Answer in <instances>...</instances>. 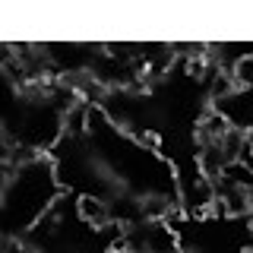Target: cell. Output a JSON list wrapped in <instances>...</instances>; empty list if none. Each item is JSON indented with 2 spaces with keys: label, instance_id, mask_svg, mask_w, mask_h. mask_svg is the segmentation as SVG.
Wrapping results in <instances>:
<instances>
[{
  "label": "cell",
  "instance_id": "7a4b0ae2",
  "mask_svg": "<svg viewBox=\"0 0 253 253\" xmlns=\"http://www.w3.org/2000/svg\"><path fill=\"white\" fill-rule=\"evenodd\" d=\"M177 203L184 206L190 215H206V212L215 209V184L196 171L193 180H187V184L177 190Z\"/></svg>",
  "mask_w": 253,
  "mask_h": 253
},
{
  "label": "cell",
  "instance_id": "3957f363",
  "mask_svg": "<svg viewBox=\"0 0 253 253\" xmlns=\"http://www.w3.org/2000/svg\"><path fill=\"white\" fill-rule=\"evenodd\" d=\"M76 218L83 221L85 228H108L111 225V209H108V200H101V196L95 193H83L76 200Z\"/></svg>",
  "mask_w": 253,
  "mask_h": 253
},
{
  "label": "cell",
  "instance_id": "8992f818",
  "mask_svg": "<svg viewBox=\"0 0 253 253\" xmlns=\"http://www.w3.org/2000/svg\"><path fill=\"white\" fill-rule=\"evenodd\" d=\"M247 196H250V212H253V187H250V193H247Z\"/></svg>",
  "mask_w": 253,
  "mask_h": 253
},
{
  "label": "cell",
  "instance_id": "5b68a950",
  "mask_svg": "<svg viewBox=\"0 0 253 253\" xmlns=\"http://www.w3.org/2000/svg\"><path fill=\"white\" fill-rule=\"evenodd\" d=\"M241 253H253V241H250V244H247V247H244Z\"/></svg>",
  "mask_w": 253,
  "mask_h": 253
},
{
  "label": "cell",
  "instance_id": "52a82bcc",
  "mask_svg": "<svg viewBox=\"0 0 253 253\" xmlns=\"http://www.w3.org/2000/svg\"><path fill=\"white\" fill-rule=\"evenodd\" d=\"M247 218H250V231H253V212H250V215H247Z\"/></svg>",
  "mask_w": 253,
  "mask_h": 253
},
{
  "label": "cell",
  "instance_id": "6da1fadb",
  "mask_svg": "<svg viewBox=\"0 0 253 253\" xmlns=\"http://www.w3.org/2000/svg\"><path fill=\"white\" fill-rule=\"evenodd\" d=\"M54 203H57V165L44 152L22 158L0 193V231H29Z\"/></svg>",
  "mask_w": 253,
  "mask_h": 253
},
{
  "label": "cell",
  "instance_id": "277c9868",
  "mask_svg": "<svg viewBox=\"0 0 253 253\" xmlns=\"http://www.w3.org/2000/svg\"><path fill=\"white\" fill-rule=\"evenodd\" d=\"M218 180H221V184H228V187H234V190H247V193H250V187H253V168H250V165H244V162H228Z\"/></svg>",
  "mask_w": 253,
  "mask_h": 253
}]
</instances>
